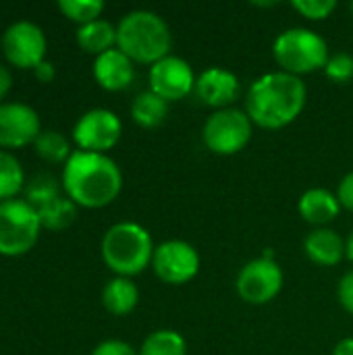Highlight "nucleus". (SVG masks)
Segmentation results:
<instances>
[{"label":"nucleus","instance_id":"obj_14","mask_svg":"<svg viewBox=\"0 0 353 355\" xmlns=\"http://www.w3.org/2000/svg\"><path fill=\"white\" fill-rule=\"evenodd\" d=\"M239 77L227 67H208L196 79L193 94L212 110L231 108L239 96Z\"/></svg>","mask_w":353,"mask_h":355},{"label":"nucleus","instance_id":"obj_6","mask_svg":"<svg viewBox=\"0 0 353 355\" xmlns=\"http://www.w3.org/2000/svg\"><path fill=\"white\" fill-rule=\"evenodd\" d=\"M254 135V123L243 108L212 110L202 127L204 146L216 156H235L248 148Z\"/></svg>","mask_w":353,"mask_h":355},{"label":"nucleus","instance_id":"obj_26","mask_svg":"<svg viewBox=\"0 0 353 355\" xmlns=\"http://www.w3.org/2000/svg\"><path fill=\"white\" fill-rule=\"evenodd\" d=\"M56 6L60 8V12L67 19H71L79 25L100 19V15L104 10L102 0H58Z\"/></svg>","mask_w":353,"mask_h":355},{"label":"nucleus","instance_id":"obj_15","mask_svg":"<svg viewBox=\"0 0 353 355\" xmlns=\"http://www.w3.org/2000/svg\"><path fill=\"white\" fill-rule=\"evenodd\" d=\"M94 79L106 92H123L135 79V62L119 48H110L94 58Z\"/></svg>","mask_w":353,"mask_h":355},{"label":"nucleus","instance_id":"obj_5","mask_svg":"<svg viewBox=\"0 0 353 355\" xmlns=\"http://www.w3.org/2000/svg\"><path fill=\"white\" fill-rule=\"evenodd\" d=\"M331 56L327 40L310 27L283 29L273 42V58L279 71L304 77L322 71Z\"/></svg>","mask_w":353,"mask_h":355},{"label":"nucleus","instance_id":"obj_8","mask_svg":"<svg viewBox=\"0 0 353 355\" xmlns=\"http://www.w3.org/2000/svg\"><path fill=\"white\" fill-rule=\"evenodd\" d=\"M285 285V275L279 262L270 256H258L241 266L235 279V291L250 306H266L279 297Z\"/></svg>","mask_w":353,"mask_h":355},{"label":"nucleus","instance_id":"obj_29","mask_svg":"<svg viewBox=\"0 0 353 355\" xmlns=\"http://www.w3.org/2000/svg\"><path fill=\"white\" fill-rule=\"evenodd\" d=\"M89 355H139V352L131 343H127V341L106 339V341L98 343Z\"/></svg>","mask_w":353,"mask_h":355},{"label":"nucleus","instance_id":"obj_20","mask_svg":"<svg viewBox=\"0 0 353 355\" xmlns=\"http://www.w3.org/2000/svg\"><path fill=\"white\" fill-rule=\"evenodd\" d=\"M169 116V102L156 96L152 89L139 92L131 102V119L144 129L160 127Z\"/></svg>","mask_w":353,"mask_h":355},{"label":"nucleus","instance_id":"obj_28","mask_svg":"<svg viewBox=\"0 0 353 355\" xmlns=\"http://www.w3.org/2000/svg\"><path fill=\"white\" fill-rule=\"evenodd\" d=\"M291 6L298 15H302L308 21H327L335 12L337 2L335 0H293Z\"/></svg>","mask_w":353,"mask_h":355},{"label":"nucleus","instance_id":"obj_4","mask_svg":"<svg viewBox=\"0 0 353 355\" xmlns=\"http://www.w3.org/2000/svg\"><path fill=\"white\" fill-rule=\"evenodd\" d=\"M154 239L146 227L133 220H121L106 229L100 254L114 277H137L152 266Z\"/></svg>","mask_w":353,"mask_h":355},{"label":"nucleus","instance_id":"obj_27","mask_svg":"<svg viewBox=\"0 0 353 355\" xmlns=\"http://www.w3.org/2000/svg\"><path fill=\"white\" fill-rule=\"evenodd\" d=\"M322 71L329 81L345 85V83L353 81V56L350 52H335L329 56Z\"/></svg>","mask_w":353,"mask_h":355},{"label":"nucleus","instance_id":"obj_1","mask_svg":"<svg viewBox=\"0 0 353 355\" xmlns=\"http://www.w3.org/2000/svg\"><path fill=\"white\" fill-rule=\"evenodd\" d=\"M308 102V87L302 77L270 71L260 75L246 94V112L254 127L279 131L295 123Z\"/></svg>","mask_w":353,"mask_h":355},{"label":"nucleus","instance_id":"obj_34","mask_svg":"<svg viewBox=\"0 0 353 355\" xmlns=\"http://www.w3.org/2000/svg\"><path fill=\"white\" fill-rule=\"evenodd\" d=\"M333 355H353V337H345V339H341V341L335 345Z\"/></svg>","mask_w":353,"mask_h":355},{"label":"nucleus","instance_id":"obj_36","mask_svg":"<svg viewBox=\"0 0 353 355\" xmlns=\"http://www.w3.org/2000/svg\"><path fill=\"white\" fill-rule=\"evenodd\" d=\"M350 10H352V12H353V2H352V4H350Z\"/></svg>","mask_w":353,"mask_h":355},{"label":"nucleus","instance_id":"obj_16","mask_svg":"<svg viewBox=\"0 0 353 355\" xmlns=\"http://www.w3.org/2000/svg\"><path fill=\"white\" fill-rule=\"evenodd\" d=\"M341 204L335 191L327 187H310L306 189L300 200H298V212L300 216L312 225L314 229L318 227H329L333 220L339 218L341 214Z\"/></svg>","mask_w":353,"mask_h":355},{"label":"nucleus","instance_id":"obj_18","mask_svg":"<svg viewBox=\"0 0 353 355\" xmlns=\"http://www.w3.org/2000/svg\"><path fill=\"white\" fill-rule=\"evenodd\" d=\"M139 304V289L129 277H112L102 289V306L112 316H127Z\"/></svg>","mask_w":353,"mask_h":355},{"label":"nucleus","instance_id":"obj_7","mask_svg":"<svg viewBox=\"0 0 353 355\" xmlns=\"http://www.w3.org/2000/svg\"><path fill=\"white\" fill-rule=\"evenodd\" d=\"M42 223L35 206L25 198H10L0 202V254L21 256L37 241Z\"/></svg>","mask_w":353,"mask_h":355},{"label":"nucleus","instance_id":"obj_25","mask_svg":"<svg viewBox=\"0 0 353 355\" xmlns=\"http://www.w3.org/2000/svg\"><path fill=\"white\" fill-rule=\"evenodd\" d=\"M58 196H60V183L50 173H37L25 185V200L35 208H40L42 204H46Z\"/></svg>","mask_w":353,"mask_h":355},{"label":"nucleus","instance_id":"obj_31","mask_svg":"<svg viewBox=\"0 0 353 355\" xmlns=\"http://www.w3.org/2000/svg\"><path fill=\"white\" fill-rule=\"evenodd\" d=\"M337 198L343 210L353 212V168L343 175V179L337 185Z\"/></svg>","mask_w":353,"mask_h":355},{"label":"nucleus","instance_id":"obj_24","mask_svg":"<svg viewBox=\"0 0 353 355\" xmlns=\"http://www.w3.org/2000/svg\"><path fill=\"white\" fill-rule=\"evenodd\" d=\"M33 146L37 156L48 162H67V158L73 154L71 141L67 139L64 133L56 129H42L40 135L33 139Z\"/></svg>","mask_w":353,"mask_h":355},{"label":"nucleus","instance_id":"obj_3","mask_svg":"<svg viewBox=\"0 0 353 355\" xmlns=\"http://www.w3.org/2000/svg\"><path fill=\"white\" fill-rule=\"evenodd\" d=\"M117 48L137 64H154L171 54L173 33L169 23L154 10L135 8L117 23Z\"/></svg>","mask_w":353,"mask_h":355},{"label":"nucleus","instance_id":"obj_13","mask_svg":"<svg viewBox=\"0 0 353 355\" xmlns=\"http://www.w3.org/2000/svg\"><path fill=\"white\" fill-rule=\"evenodd\" d=\"M42 131L40 114L33 106L19 100L0 102V148H21Z\"/></svg>","mask_w":353,"mask_h":355},{"label":"nucleus","instance_id":"obj_19","mask_svg":"<svg viewBox=\"0 0 353 355\" xmlns=\"http://www.w3.org/2000/svg\"><path fill=\"white\" fill-rule=\"evenodd\" d=\"M77 44L81 50L98 56L110 48H117V25L108 19H96L77 27Z\"/></svg>","mask_w":353,"mask_h":355},{"label":"nucleus","instance_id":"obj_12","mask_svg":"<svg viewBox=\"0 0 353 355\" xmlns=\"http://www.w3.org/2000/svg\"><path fill=\"white\" fill-rule=\"evenodd\" d=\"M196 79L198 75L193 73V67L175 54L164 56L162 60L154 62L148 71V83L156 96H160L162 100L171 102H179L183 98H187L189 94H193L196 89Z\"/></svg>","mask_w":353,"mask_h":355},{"label":"nucleus","instance_id":"obj_35","mask_svg":"<svg viewBox=\"0 0 353 355\" xmlns=\"http://www.w3.org/2000/svg\"><path fill=\"white\" fill-rule=\"evenodd\" d=\"M345 258L353 264V229L352 233L347 235V239H345Z\"/></svg>","mask_w":353,"mask_h":355},{"label":"nucleus","instance_id":"obj_30","mask_svg":"<svg viewBox=\"0 0 353 355\" xmlns=\"http://www.w3.org/2000/svg\"><path fill=\"white\" fill-rule=\"evenodd\" d=\"M337 300L341 304V308L353 316V268L347 270L337 285Z\"/></svg>","mask_w":353,"mask_h":355},{"label":"nucleus","instance_id":"obj_17","mask_svg":"<svg viewBox=\"0 0 353 355\" xmlns=\"http://www.w3.org/2000/svg\"><path fill=\"white\" fill-rule=\"evenodd\" d=\"M304 254L316 266H337L345 260V239L331 227L312 229L304 239Z\"/></svg>","mask_w":353,"mask_h":355},{"label":"nucleus","instance_id":"obj_21","mask_svg":"<svg viewBox=\"0 0 353 355\" xmlns=\"http://www.w3.org/2000/svg\"><path fill=\"white\" fill-rule=\"evenodd\" d=\"M37 210V216H40V223L44 229H50V231H60V229H67L75 223L77 218V204L69 198V196H58L46 204H42Z\"/></svg>","mask_w":353,"mask_h":355},{"label":"nucleus","instance_id":"obj_10","mask_svg":"<svg viewBox=\"0 0 353 355\" xmlns=\"http://www.w3.org/2000/svg\"><path fill=\"white\" fill-rule=\"evenodd\" d=\"M123 135V123L110 108H89L73 125V139L79 150L106 154Z\"/></svg>","mask_w":353,"mask_h":355},{"label":"nucleus","instance_id":"obj_2","mask_svg":"<svg viewBox=\"0 0 353 355\" xmlns=\"http://www.w3.org/2000/svg\"><path fill=\"white\" fill-rule=\"evenodd\" d=\"M60 185L77 206L104 208L114 202L123 189L121 166L100 152L73 150L62 164Z\"/></svg>","mask_w":353,"mask_h":355},{"label":"nucleus","instance_id":"obj_22","mask_svg":"<svg viewBox=\"0 0 353 355\" xmlns=\"http://www.w3.org/2000/svg\"><path fill=\"white\" fill-rule=\"evenodd\" d=\"M137 352L139 355H187V341L173 329H158L141 341Z\"/></svg>","mask_w":353,"mask_h":355},{"label":"nucleus","instance_id":"obj_23","mask_svg":"<svg viewBox=\"0 0 353 355\" xmlns=\"http://www.w3.org/2000/svg\"><path fill=\"white\" fill-rule=\"evenodd\" d=\"M25 187V171L15 154L8 150H0V202L17 198V193Z\"/></svg>","mask_w":353,"mask_h":355},{"label":"nucleus","instance_id":"obj_9","mask_svg":"<svg viewBox=\"0 0 353 355\" xmlns=\"http://www.w3.org/2000/svg\"><path fill=\"white\" fill-rule=\"evenodd\" d=\"M202 268V258L198 250L183 239H169L156 245L152 258L154 275L173 287L191 283Z\"/></svg>","mask_w":353,"mask_h":355},{"label":"nucleus","instance_id":"obj_33","mask_svg":"<svg viewBox=\"0 0 353 355\" xmlns=\"http://www.w3.org/2000/svg\"><path fill=\"white\" fill-rule=\"evenodd\" d=\"M10 85H12V75H10V69H8L6 64H2V62H0V102H2V98L8 94Z\"/></svg>","mask_w":353,"mask_h":355},{"label":"nucleus","instance_id":"obj_11","mask_svg":"<svg viewBox=\"0 0 353 355\" xmlns=\"http://www.w3.org/2000/svg\"><path fill=\"white\" fill-rule=\"evenodd\" d=\"M46 33L44 29L29 19L12 21L2 33V50L10 64L27 69L35 67L46 58Z\"/></svg>","mask_w":353,"mask_h":355},{"label":"nucleus","instance_id":"obj_32","mask_svg":"<svg viewBox=\"0 0 353 355\" xmlns=\"http://www.w3.org/2000/svg\"><path fill=\"white\" fill-rule=\"evenodd\" d=\"M33 73H35V77H37L40 81L48 83V81H52V79H54L56 69H54V64H52L50 60H46V58H44L40 64H35V67H33Z\"/></svg>","mask_w":353,"mask_h":355}]
</instances>
